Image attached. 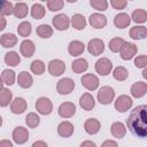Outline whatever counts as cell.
Returning <instances> with one entry per match:
<instances>
[{"mask_svg": "<svg viewBox=\"0 0 147 147\" xmlns=\"http://www.w3.org/2000/svg\"><path fill=\"white\" fill-rule=\"evenodd\" d=\"M126 125L139 138H147V105H140L131 110Z\"/></svg>", "mask_w": 147, "mask_h": 147, "instance_id": "obj_1", "label": "cell"}, {"mask_svg": "<svg viewBox=\"0 0 147 147\" xmlns=\"http://www.w3.org/2000/svg\"><path fill=\"white\" fill-rule=\"evenodd\" d=\"M115 96V92L110 86H103L98 92V101L101 105H109Z\"/></svg>", "mask_w": 147, "mask_h": 147, "instance_id": "obj_2", "label": "cell"}, {"mask_svg": "<svg viewBox=\"0 0 147 147\" xmlns=\"http://www.w3.org/2000/svg\"><path fill=\"white\" fill-rule=\"evenodd\" d=\"M36 109L39 114L41 115H49L53 110V105H52V101L48 99V98H45V96H41L37 100L36 102Z\"/></svg>", "mask_w": 147, "mask_h": 147, "instance_id": "obj_3", "label": "cell"}, {"mask_svg": "<svg viewBox=\"0 0 147 147\" xmlns=\"http://www.w3.org/2000/svg\"><path fill=\"white\" fill-rule=\"evenodd\" d=\"M111 69H113V63L107 57H102V59L98 60L96 63H95V71L98 74H100L101 76L109 75Z\"/></svg>", "mask_w": 147, "mask_h": 147, "instance_id": "obj_4", "label": "cell"}, {"mask_svg": "<svg viewBox=\"0 0 147 147\" xmlns=\"http://www.w3.org/2000/svg\"><path fill=\"white\" fill-rule=\"evenodd\" d=\"M74 88H75V82L71 78H62L56 85L57 92L62 95L69 94Z\"/></svg>", "mask_w": 147, "mask_h": 147, "instance_id": "obj_5", "label": "cell"}, {"mask_svg": "<svg viewBox=\"0 0 147 147\" xmlns=\"http://www.w3.org/2000/svg\"><path fill=\"white\" fill-rule=\"evenodd\" d=\"M132 99L127 95H121L116 99L115 101V108L117 111L119 113H125L126 110H129L132 106Z\"/></svg>", "mask_w": 147, "mask_h": 147, "instance_id": "obj_6", "label": "cell"}, {"mask_svg": "<svg viewBox=\"0 0 147 147\" xmlns=\"http://www.w3.org/2000/svg\"><path fill=\"white\" fill-rule=\"evenodd\" d=\"M87 49H88V52H90L92 55L98 56V55H100V54L105 51V44H103V41H102L101 39L94 38V39H92V40L88 41Z\"/></svg>", "mask_w": 147, "mask_h": 147, "instance_id": "obj_7", "label": "cell"}, {"mask_svg": "<svg viewBox=\"0 0 147 147\" xmlns=\"http://www.w3.org/2000/svg\"><path fill=\"white\" fill-rule=\"evenodd\" d=\"M80 80H82L83 86L86 87V88L90 90V91H94V90H96L98 86H99V79H98V77H96L95 75H93V74H86V75H84Z\"/></svg>", "mask_w": 147, "mask_h": 147, "instance_id": "obj_8", "label": "cell"}, {"mask_svg": "<svg viewBox=\"0 0 147 147\" xmlns=\"http://www.w3.org/2000/svg\"><path fill=\"white\" fill-rule=\"evenodd\" d=\"M13 139L16 144H24L28 141L29 139V132H28V129L23 127V126H17L14 129L13 131Z\"/></svg>", "mask_w": 147, "mask_h": 147, "instance_id": "obj_9", "label": "cell"}, {"mask_svg": "<svg viewBox=\"0 0 147 147\" xmlns=\"http://www.w3.org/2000/svg\"><path fill=\"white\" fill-rule=\"evenodd\" d=\"M65 64L61 60H52L48 63V71L52 76H60L64 72Z\"/></svg>", "mask_w": 147, "mask_h": 147, "instance_id": "obj_10", "label": "cell"}, {"mask_svg": "<svg viewBox=\"0 0 147 147\" xmlns=\"http://www.w3.org/2000/svg\"><path fill=\"white\" fill-rule=\"evenodd\" d=\"M53 25L59 31L67 30L69 28V17L65 14H59L53 17Z\"/></svg>", "mask_w": 147, "mask_h": 147, "instance_id": "obj_11", "label": "cell"}, {"mask_svg": "<svg viewBox=\"0 0 147 147\" xmlns=\"http://www.w3.org/2000/svg\"><path fill=\"white\" fill-rule=\"evenodd\" d=\"M76 113V106L72 102H63L59 107V115L63 118H69Z\"/></svg>", "mask_w": 147, "mask_h": 147, "instance_id": "obj_12", "label": "cell"}, {"mask_svg": "<svg viewBox=\"0 0 147 147\" xmlns=\"http://www.w3.org/2000/svg\"><path fill=\"white\" fill-rule=\"evenodd\" d=\"M119 53L123 60H130L137 54V46L132 42H125Z\"/></svg>", "mask_w": 147, "mask_h": 147, "instance_id": "obj_13", "label": "cell"}, {"mask_svg": "<svg viewBox=\"0 0 147 147\" xmlns=\"http://www.w3.org/2000/svg\"><path fill=\"white\" fill-rule=\"evenodd\" d=\"M90 24L95 28V29H102L106 26L107 24V18L105 15L102 14H98V13H94L90 16Z\"/></svg>", "mask_w": 147, "mask_h": 147, "instance_id": "obj_14", "label": "cell"}, {"mask_svg": "<svg viewBox=\"0 0 147 147\" xmlns=\"http://www.w3.org/2000/svg\"><path fill=\"white\" fill-rule=\"evenodd\" d=\"M34 49H36V46L33 44V41L26 39L24 41H22L21 46H20V51H21V54L24 56V57H31L34 53Z\"/></svg>", "mask_w": 147, "mask_h": 147, "instance_id": "obj_15", "label": "cell"}, {"mask_svg": "<svg viewBox=\"0 0 147 147\" xmlns=\"http://www.w3.org/2000/svg\"><path fill=\"white\" fill-rule=\"evenodd\" d=\"M79 105H80V107H82L84 110L90 111V110H92V109L94 108L95 101H94L93 96H92L90 93H84V94L80 96V99H79Z\"/></svg>", "mask_w": 147, "mask_h": 147, "instance_id": "obj_16", "label": "cell"}, {"mask_svg": "<svg viewBox=\"0 0 147 147\" xmlns=\"http://www.w3.org/2000/svg\"><path fill=\"white\" fill-rule=\"evenodd\" d=\"M26 109V101L23 98H16L14 99V101L10 105V110L13 114H22L24 113V110Z\"/></svg>", "mask_w": 147, "mask_h": 147, "instance_id": "obj_17", "label": "cell"}, {"mask_svg": "<svg viewBox=\"0 0 147 147\" xmlns=\"http://www.w3.org/2000/svg\"><path fill=\"white\" fill-rule=\"evenodd\" d=\"M147 93V84L144 82H137L131 86V94L134 98H141Z\"/></svg>", "mask_w": 147, "mask_h": 147, "instance_id": "obj_18", "label": "cell"}, {"mask_svg": "<svg viewBox=\"0 0 147 147\" xmlns=\"http://www.w3.org/2000/svg\"><path fill=\"white\" fill-rule=\"evenodd\" d=\"M57 133H59V136H61L63 138H68V137H70L74 133V125L70 122L64 121V122H62V123L59 124V126H57Z\"/></svg>", "mask_w": 147, "mask_h": 147, "instance_id": "obj_19", "label": "cell"}, {"mask_svg": "<svg viewBox=\"0 0 147 147\" xmlns=\"http://www.w3.org/2000/svg\"><path fill=\"white\" fill-rule=\"evenodd\" d=\"M130 22H131V17L125 13H119L114 18V24L118 29H124V28L129 26Z\"/></svg>", "mask_w": 147, "mask_h": 147, "instance_id": "obj_20", "label": "cell"}, {"mask_svg": "<svg viewBox=\"0 0 147 147\" xmlns=\"http://www.w3.org/2000/svg\"><path fill=\"white\" fill-rule=\"evenodd\" d=\"M85 49V45L79 41V40H72L69 46H68V51H69V54L72 55V56H78L80 55Z\"/></svg>", "mask_w": 147, "mask_h": 147, "instance_id": "obj_21", "label": "cell"}, {"mask_svg": "<svg viewBox=\"0 0 147 147\" xmlns=\"http://www.w3.org/2000/svg\"><path fill=\"white\" fill-rule=\"evenodd\" d=\"M100 122L96 118H88L84 124V129L88 134H95L100 130Z\"/></svg>", "mask_w": 147, "mask_h": 147, "instance_id": "obj_22", "label": "cell"}, {"mask_svg": "<svg viewBox=\"0 0 147 147\" xmlns=\"http://www.w3.org/2000/svg\"><path fill=\"white\" fill-rule=\"evenodd\" d=\"M17 83L21 87L23 88H29L32 83H33V79H32V76L26 72V71H21L18 74V77H17Z\"/></svg>", "mask_w": 147, "mask_h": 147, "instance_id": "obj_23", "label": "cell"}, {"mask_svg": "<svg viewBox=\"0 0 147 147\" xmlns=\"http://www.w3.org/2000/svg\"><path fill=\"white\" fill-rule=\"evenodd\" d=\"M0 42L5 48L14 47L17 42V37L13 33H3L0 38Z\"/></svg>", "mask_w": 147, "mask_h": 147, "instance_id": "obj_24", "label": "cell"}, {"mask_svg": "<svg viewBox=\"0 0 147 147\" xmlns=\"http://www.w3.org/2000/svg\"><path fill=\"white\" fill-rule=\"evenodd\" d=\"M130 37L132 39H144L147 37V28L142 26V25H138V26H133L130 30Z\"/></svg>", "mask_w": 147, "mask_h": 147, "instance_id": "obj_25", "label": "cell"}, {"mask_svg": "<svg viewBox=\"0 0 147 147\" xmlns=\"http://www.w3.org/2000/svg\"><path fill=\"white\" fill-rule=\"evenodd\" d=\"M87 68H88V64L85 59H77L71 63V69L76 74H82V72L86 71Z\"/></svg>", "mask_w": 147, "mask_h": 147, "instance_id": "obj_26", "label": "cell"}, {"mask_svg": "<svg viewBox=\"0 0 147 147\" xmlns=\"http://www.w3.org/2000/svg\"><path fill=\"white\" fill-rule=\"evenodd\" d=\"M110 130H111V134H113L115 138H118V139L123 138V137L125 136V133H126V129H125L124 124L121 123V122H115V123H113Z\"/></svg>", "mask_w": 147, "mask_h": 147, "instance_id": "obj_27", "label": "cell"}, {"mask_svg": "<svg viewBox=\"0 0 147 147\" xmlns=\"http://www.w3.org/2000/svg\"><path fill=\"white\" fill-rule=\"evenodd\" d=\"M28 5L25 2H17L14 6V15L16 18H24L28 15Z\"/></svg>", "mask_w": 147, "mask_h": 147, "instance_id": "obj_28", "label": "cell"}, {"mask_svg": "<svg viewBox=\"0 0 147 147\" xmlns=\"http://www.w3.org/2000/svg\"><path fill=\"white\" fill-rule=\"evenodd\" d=\"M5 62H6V64H8V65H10V67H15V65L20 64L21 57H20V55H18L16 52L11 51V52H8V53L5 55Z\"/></svg>", "mask_w": 147, "mask_h": 147, "instance_id": "obj_29", "label": "cell"}, {"mask_svg": "<svg viewBox=\"0 0 147 147\" xmlns=\"http://www.w3.org/2000/svg\"><path fill=\"white\" fill-rule=\"evenodd\" d=\"M71 24L76 30H83L86 26V21L85 17L80 14H75L71 17Z\"/></svg>", "mask_w": 147, "mask_h": 147, "instance_id": "obj_30", "label": "cell"}, {"mask_svg": "<svg viewBox=\"0 0 147 147\" xmlns=\"http://www.w3.org/2000/svg\"><path fill=\"white\" fill-rule=\"evenodd\" d=\"M11 96H13L11 91L8 90V88H5L3 85H2L1 86V92H0V105H1V107L8 106L10 100H11Z\"/></svg>", "mask_w": 147, "mask_h": 147, "instance_id": "obj_31", "label": "cell"}, {"mask_svg": "<svg viewBox=\"0 0 147 147\" xmlns=\"http://www.w3.org/2000/svg\"><path fill=\"white\" fill-rule=\"evenodd\" d=\"M126 41L123 39V38H119V37H116V38H113L110 41H109V49L114 53H117V52H121L123 45L125 44Z\"/></svg>", "mask_w": 147, "mask_h": 147, "instance_id": "obj_32", "label": "cell"}, {"mask_svg": "<svg viewBox=\"0 0 147 147\" xmlns=\"http://www.w3.org/2000/svg\"><path fill=\"white\" fill-rule=\"evenodd\" d=\"M36 32L40 38H49L53 34V29L47 24H40L39 26H37Z\"/></svg>", "mask_w": 147, "mask_h": 147, "instance_id": "obj_33", "label": "cell"}, {"mask_svg": "<svg viewBox=\"0 0 147 147\" xmlns=\"http://www.w3.org/2000/svg\"><path fill=\"white\" fill-rule=\"evenodd\" d=\"M1 79H2V84L6 85H13L15 82V72L13 70L9 69H5L1 74Z\"/></svg>", "mask_w": 147, "mask_h": 147, "instance_id": "obj_34", "label": "cell"}, {"mask_svg": "<svg viewBox=\"0 0 147 147\" xmlns=\"http://www.w3.org/2000/svg\"><path fill=\"white\" fill-rule=\"evenodd\" d=\"M31 15L36 20H40L45 15V8L40 3H33L31 7Z\"/></svg>", "mask_w": 147, "mask_h": 147, "instance_id": "obj_35", "label": "cell"}, {"mask_svg": "<svg viewBox=\"0 0 147 147\" xmlns=\"http://www.w3.org/2000/svg\"><path fill=\"white\" fill-rule=\"evenodd\" d=\"M131 18L136 23H144L147 21V11L145 9H136L132 13Z\"/></svg>", "mask_w": 147, "mask_h": 147, "instance_id": "obj_36", "label": "cell"}, {"mask_svg": "<svg viewBox=\"0 0 147 147\" xmlns=\"http://www.w3.org/2000/svg\"><path fill=\"white\" fill-rule=\"evenodd\" d=\"M113 76H114V78L116 79V80H119V82H122V80H125L126 78H127V76H129V72H127V70L124 68V67H117V68H115V70H114V72H113Z\"/></svg>", "mask_w": 147, "mask_h": 147, "instance_id": "obj_37", "label": "cell"}, {"mask_svg": "<svg viewBox=\"0 0 147 147\" xmlns=\"http://www.w3.org/2000/svg\"><path fill=\"white\" fill-rule=\"evenodd\" d=\"M17 32H18V34L22 36V37H28V36H30V33H31V23L28 22V21L22 22V23L18 25V28H17Z\"/></svg>", "mask_w": 147, "mask_h": 147, "instance_id": "obj_38", "label": "cell"}, {"mask_svg": "<svg viewBox=\"0 0 147 147\" xmlns=\"http://www.w3.org/2000/svg\"><path fill=\"white\" fill-rule=\"evenodd\" d=\"M30 68H31V71H32L33 74H36V75H41V74H44V71H45V64H44V62L40 61V60H34V61H32Z\"/></svg>", "mask_w": 147, "mask_h": 147, "instance_id": "obj_39", "label": "cell"}, {"mask_svg": "<svg viewBox=\"0 0 147 147\" xmlns=\"http://www.w3.org/2000/svg\"><path fill=\"white\" fill-rule=\"evenodd\" d=\"M39 122H40V118L34 113H30L25 117V123H26V125L29 127H37L39 125Z\"/></svg>", "mask_w": 147, "mask_h": 147, "instance_id": "obj_40", "label": "cell"}, {"mask_svg": "<svg viewBox=\"0 0 147 147\" xmlns=\"http://www.w3.org/2000/svg\"><path fill=\"white\" fill-rule=\"evenodd\" d=\"M90 5L96 9V10H106L107 7H108V2L106 0H91L90 1Z\"/></svg>", "mask_w": 147, "mask_h": 147, "instance_id": "obj_41", "label": "cell"}, {"mask_svg": "<svg viewBox=\"0 0 147 147\" xmlns=\"http://www.w3.org/2000/svg\"><path fill=\"white\" fill-rule=\"evenodd\" d=\"M64 2L62 0H51L47 2V7L51 11H57L60 9H62Z\"/></svg>", "mask_w": 147, "mask_h": 147, "instance_id": "obj_42", "label": "cell"}, {"mask_svg": "<svg viewBox=\"0 0 147 147\" xmlns=\"http://www.w3.org/2000/svg\"><path fill=\"white\" fill-rule=\"evenodd\" d=\"M14 13V6L10 1H3L2 7H1V16L5 15H10Z\"/></svg>", "mask_w": 147, "mask_h": 147, "instance_id": "obj_43", "label": "cell"}, {"mask_svg": "<svg viewBox=\"0 0 147 147\" xmlns=\"http://www.w3.org/2000/svg\"><path fill=\"white\" fill-rule=\"evenodd\" d=\"M134 65L137 68H145L147 65V56L146 55H139L134 59Z\"/></svg>", "mask_w": 147, "mask_h": 147, "instance_id": "obj_44", "label": "cell"}, {"mask_svg": "<svg viewBox=\"0 0 147 147\" xmlns=\"http://www.w3.org/2000/svg\"><path fill=\"white\" fill-rule=\"evenodd\" d=\"M110 5L115 9H124L126 7V5H127V1L126 0H111Z\"/></svg>", "mask_w": 147, "mask_h": 147, "instance_id": "obj_45", "label": "cell"}, {"mask_svg": "<svg viewBox=\"0 0 147 147\" xmlns=\"http://www.w3.org/2000/svg\"><path fill=\"white\" fill-rule=\"evenodd\" d=\"M101 147H118V145H117V142L114 141V140H106V141L101 145Z\"/></svg>", "mask_w": 147, "mask_h": 147, "instance_id": "obj_46", "label": "cell"}, {"mask_svg": "<svg viewBox=\"0 0 147 147\" xmlns=\"http://www.w3.org/2000/svg\"><path fill=\"white\" fill-rule=\"evenodd\" d=\"M80 147H96V145L93 141H91V140H86V141L82 142Z\"/></svg>", "mask_w": 147, "mask_h": 147, "instance_id": "obj_47", "label": "cell"}, {"mask_svg": "<svg viewBox=\"0 0 147 147\" xmlns=\"http://www.w3.org/2000/svg\"><path fill=\"white\" fill-rule=\"evenodd\" d=\"M32 147H48V146H47V144H46L45 141H41V140H38V141H36V142H33V145H32Z\"/></svg>", "mask_w": 147, "mask_h": 147, "instance_id": "obj_48", "label": "cell"}, {"mask_svg": "<svg viewBox=\"0 0 147 147\" xmlns=\"http://www.w3.org/2000/svg\"><path fill=\"white\" fill-rule=\"evenodd\" d=\"M0 147H13V144L9 140H1L0 141Z\"/></svg>", "mask_w": 147, "mask_h": 147, "instance_id": "obj_49", "label": "cell"}, {"mask_svg": "<svg viewBox=\"0 0 147 147\" xmlns=\"http://www.w3.org/2000/svg\"><path fill=\"white\" fill-rule=\"evenodd\" d=\"M0 20H1L0 30H3V29H5V26H6V20H5V16H1V17H0Z\"/></svg>", "mask_w": 147, "mask_h": 147, "instance_id": "obj_50", "label": "cell"}, {"mask_svg": "<svg viewBox=\"0 0 147 147\" xmlns=\"http://www.w3.org/2000/svg\"><path fill=\"white\" fill-rule=\"evenodd\" d=\"M142 77H144L145 79H147V68H146V69L142 71Z\"/></svg>", "mask_w": 147, "mask_h": 147, "instance_id": "obj_51", "label": "cell"}]
</instances>
